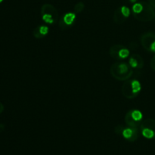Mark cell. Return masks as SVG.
<instances>
[{
  "mask_svg": "<svg viewBox=\"0 0 155 155\" xmlns=\"http://www.w3.org/2000/svg\"><path fill=\"white\" fill-rule=\"evenodd\" d=\"M133 17L141 22H149L155 18L154 8L146 2H139L132 7Z\"/></svg>",
  "mask_w": 155,
  "mask_h": 155,
  "instance_id": "cell-1",
  "label": "cell"
},
{
  "mask_svg": "<svg viewBox=\"0 0 155 155\" xmlns=\"http://www.w3.org/2000/svg\"><path fill=\"white\" fill-rule=\"evenodd\" d=\"M112 77L119 81H126L132 77L133 74V68L125 62H116L110 68Z\"/></svg>",
  "mask_w": 155,
  "mask_h": 155,
  "instance_id": "cell-2",
  "label": "cell"
},
{
  "mask_svg": "<svg viewBox=\"0 0 155 155\" xmlns=\"http://www.w3.org/2000/svg\"><path fill=\"white\" fill-rule=\"evenodd\" d=\"M142 90V85L138 80L133 79L126 80L121 88V92L125 98L128 99H133L136 98Z\"/></svg>",
  "mask_w": 155,
  "mask_h": 155,
  "instance_id": "cell-3",
  "label": "cell"
},
{
  "mask_svg": "<svg viewBox=\"0 0 155 155\" xmlns=\"http://www.w3.org/2000/svg\"><path fill=\"white\" fill-rule=\"evenodd\" d=\"M41 17L44 23L47 24H54L58 21V12L54 5L48 3L42 5L41 7Z\"/></svg>",
  "mask_w": 155,
  "mask_h": 155,
  "instance_id": "cell-4",
  "label": "cell"
},
{
  "mask_svg": "<svg viewBox=\"0 0 155 155\" xmlns=\"http://www.w3.org/2000/svg\"><path fill=\"white\" fill-rule=\"evenodd\" d=\"M124 119H125V122L128 127L139 130L142 122L143 115L140 110L133 109L126 114Z\"/></svg>",
  "mask_w": 155,
  "mask_h": 155,
  "instance_id": "cell-5",
  "label": "cell"
},
{
  "mask_svg": "<svg viewBox=\"0 0 155 155\" xmlns=\"http://www.w3.org/2000/svg\"><path fill=\"white\" fill-rule=\"evenodd\" d=\"M115 133L122 136L126 140L129 142H135L139 138V130L127 126V127L123 125H119L115 128Z\"/></svg>",
  "mask_w": 155,
  "mask_h": 155,
  "instance_id": "cell-6",
  "label": "cell"
},
{
  "mask_svg": "<svg viewBox=\"0 0 155 155\" xmlns=\"http://www.w3.org/2000/svg\"><path fill=\"white\" fill-rule=\"evenodd\" d=\"M130 52V50L123 45L115 44L109 49V54L113 59L117 61H122L129 57Z\"/></svg>",
  "mask_w": 155,
  "mask_h": 155,
  "instance_id": "cell-7",
  "label": "cell"
},
{
  "mask_svg": "<svg viewBox=\"0 0 155 155\" xmlns=\"http://www.w3.org/2000/svg\"><path fill=\"white\" fill-rule=\"evenodd\" d=\"M142 135L148 139H155V120L146 119L140 125Z\"/></svg>",
  "mask_w": 155,
  "mask_h": 155,
  "instance_id": "cell-8",
  "label": "cell"
},
{
  "mask_svg": "<svg viewBox=\"0 0 155 155\" xmlns=\"http://www.w3.org/2000/svg\"><path fill=\"white\" fill-rule=\"evenodd\" d=\"M141 43L147 51L155 53V33L148 32L141 36Z\"/></svg>",
  "mask_w": 155,
  "mask_h": 155,
  "instance_id": "cell-9",
  "label": "cell"
},
{
  "mask_svg": "<svg viewBox=\"0 0 155 155\" xmlns=\"http://www.w3.org/2000/svg\"><path fill=\"white\" fill-rule=\"evenodd\" d=\"M131 11L127 6L122 5L117 8L114 13L113 19L116 24H120L125 22L130 16Z\"/></svg>",
  "mask_w": 155,
  "mask_h": 155,
  "instance_id": "cell-10",
  "label": "cell"
},
{
  "mask_svg": "<svg viewBox=\"0 0 155 155\" xmlns=\"http://www.w3.org/2000/svg\"><path fill=\"white\" fill-rule=\"evenodd\" d=\"M76 18H77L76 13H74V12H68V13L64 14V16L61 18V19L60 20L59 26L62 29L68 28L71 26H72L73 24L75 22Z\"/></svg>",
  "mask_w": 155,
  "mask_h": 155,
  "instance_id": "cell-11",
  "label": "cell"
},
{
  "mask_svg": "<svg viewBox=\"0 0 155 155\" xmlns=\"http://www.w3.org/2000/svg\"><path fill=\"white\" fill-rule=\"evenodd\" d=\"M144 59L139 54H133L129 59V64L133 68V69H142L144 67Z\"/></svg>",
  "mask_w": 155,
  "mask_h": 155,
  "instance_id": "cell-12",
  "label": "cell"
},
{
  "mask_svg": "<svg viewBox=\"0 0 155 155\" xmlns=\"http://www.w3.org/2000/svg\"><path fill=\"white\" fill-rule=\"evenodd\" d=\"M48 33V27L46 25H39L33 30V35L36 39H42Z\"/></svg>",
  "mask_w": 155,
  "mask_h": 155,
  "instance_id": "cell-13",
  "label": "cell"
},
{
  "mask_svg": "<svg viewBox=\"0 0 155 155\" xmlns=\"http://www.w3.org/2000/svg\"><path fill=\"white\" fill-rule=\"evenodd\" d=\"M85 8V4L82 2H80L77 3L75 5L74 8V12L76 14H79V13H81Z\"/></svg>",
  "mask_w": 155,
  "mask_h": 155,
  "instance_id": "cell-14",
  "label": "cell"
},
{
  "mask_svg": "<svg viewBox=\"0 0 155 155\" xmlns=\"http://www.w3.org/2000/svg\"><path fill=\"white\" fill-rule=\"evenodd\" d=\"M151 68L153 71H155V55L151 60Z\"/></svg>",
  "mask_w": 155,
  "mask_h": 155,
  "instance_id": "cell-15",
  "label": "cell"
},
{
  "mask_svg": "<svg viewBox=\"0 0 155 155\" xmlns=\"http://www.w3.org/2000/svg\"><path fill=\"white\" fill-rule=\"evenodd\" d=\"M148 2L154 8H155V0H148Z\"/></svg>",
  "mask_w": 155,
  "mask_h": 155,
  "instance_id": "cell-16",
  "label": "cell"
},
{
  "mask_svg": "<svg viewBox=\"0 0 155 155\" xmlns=\"http://www.w3.org/2000/svg\"><path fill=\"white\" fill-rule=\"evenodd\" d=\"M4 108L5 107H4V105H3V104L2 102H0V114L4 111Z\"/></svg>",
  "mask_w": 155,
  "mask_h": 155,
  "instance_id": "cell-17",
  "label": "cell"
},
{
  "mask_svg": "<svg viewBox=\"0 0 155 155\" xmlns=\"http://www.w3.org/2000/svg\"><path fill=\"white\" fill-rule=\"evenodd\" d=\"M4 130H5V125L2 124H0V133L4 131Z\"/></svg>",
  "mask_w": 155,
  "mask_h": 155,
  "instance_id": "cell-18",
  "label": "cell"
},
{
  "mask_svg": "<svg viewBox=\"0 0 155 155\" xmlns=\"http://www.w3.org/2000/svg\"><path fill=\"white\" fill-rule=\"evenodd\" d=\"M130 2L131 3H136L137 2V0H130Z\"/></svg>",
  "mask_w": 155,
  "mask_h": 155,
  "instance_id": "cell-19",
  "label": "cell"
},
{
  "mask_svg": "<svg viewBox=\"0 0 155 155\" xmlns=\"http://www.w3.org/2000/svg\"><path fill=\"white\" fill-rule=\"evenodd\" d=\"M3 1H4V0H0V3H2V2Z\"/></svg>",
  "mask_w": 155,
  "mask_h": 155,
  "instance_id": "cell-20",
  "label": "cell"
}]
</instances>
